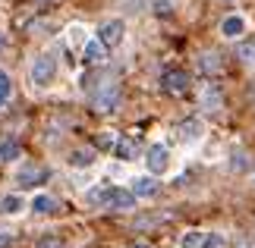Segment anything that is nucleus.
<instances>
[{
    "mask_svg": "<svg viewBox=\"0 0 255 248\" xmlns=\"http://www.w3.org/2000/svg\"><path fill=\"white\" fill-rule=\"evenodd\" d=\"M54 76H57V63H54V57H38V60L32 63V73H28V79H32V85L35 88H47L54 82Z\"/></svg>",
    "mask_w": 255,
    "mask_h": 248,
    "instance_id": "obj_1",
    "label": "nucleus"
},
{
    "mask_svg": "<svg viewBox=\"0 0 255 248\" xmlns=\"http://www.w3.org/2000/svg\"><path fill=\"white\" fill-rule=\"evenodd\" d=\"M117 104H120V85H114V82L101 85V91L92 94V107L98 113H111Z\"/></svg>",
    "mask_w": 255,
    "mask_h": 248,
    "instance_id": "obj_2",
    "label": "nucleus"
},
{
    "mask_svg": "<svg viewBox=\"0 0 255 248\" xmlns=\"http://www.w3.org/2000/svg\"><path fill=\"white\" fill-rule=\"evenodd\" d=\"M145 164H148V173H151V176L167 173V166H170V151H167L164 145H151L148 151H145Z\"/></svg>",
    "mask_w": 255,
    "mask_h": 248,
    "instance_id": "obj_3",
    "label": "nucleus"
},
{
    "mask_svg": "<svg viewBox=\"0 0 255 248\" xmlns=\"http://www.w3.org/2000/svg\"><path fill=\"white\" fill-rule=\"evenodd\" d=\"M101 201L111 207V211H129V207H135V195H132V188L129 192H126V188H107L101 195Z\"/></svg>",
    "mask_w": 255,
    "mask_h": 248,
    "instance_id": "obj_4",
    "label": "nucleus"
},
{
    "mask_svg": "<svg viewBox=\"0 0 255 248\" xmlns=\"http://www.w3.org/2000/svg\"><path fill=\"white\" fill-rule=\"evenodd\" d=\"M123 32H126L123 19H111V22H104L101 28H98V41H101L104 47H117L123 41Z\"/></svg>",
    "mask_w": 255,
    "mask_h": 248,
    "instance_id": "obj_5",
    "label": "nucleus"
},
{
    "mask_svg": "<svg viewBox=\"0 0 255 248\" xmlns=\"http://www.w3.org/2000/svg\"><path fill=\"white\" fill-rule=\"evenodd\" d=\"M221 35L230 38V41H233V38H243V35H246V19H243L240 13L224 16V19H221Z\"/></svg>",
    "mask_w": 255,
    "mask_h": 248,
    "instance_id": "obj_6",
    "label": "nucleus"
},
{
    "mask_svg": "<svg viewBox=\"0 0 255 248\" xmlns=\"http://www.w3.org/2000/svg\"><path fill=\"white\" fill-rule=\"evenodd\" d=\"M202 132H205V126L199 120H186L180 129H176V138H180L183 145H199L202 142Z\"/></svg>",
    "mask_w": 255,
    "mask_h": 248,
    "instance_id": "obj_7",
    "label": "nucleus"
},
{
    "mask_svg": "<svg viewBox=\"0 0 255 248\" xmlns=\"http://www.w3.org/2000/svg\"><path fill=\"white\" fill-rule=\"evenodd\" d=\"M164 88H167L170 94H186L189 91V76L180 73V69H170V73L164 76Z\"/></svg>",
    "mask_w": 255,
    "mask_h": 248,
    "instance_id": "obj_8",
    "label": "nucleus"
},
{
    "mask_svg": "<svg viewBox=\"0 0 255 248\" xmlns=\"http://www.w3.org/2000/svg\"><path fill=\"white\" fill-rule=\"evenodd\" d=\"M139 148H142V142L129 135V138H117L114 151H117V157H120V161H132V157L139 154Z\"/></svg>",
    "mask_w": 255,
    "mask_h": 248,
    "instance_id": "obj_9",
    "label": "nucleus"
},
{
    "mask_svg": "<svg viewBox=\"0 0 255 248\" xmlns=\"http://www.w3.org/2000/svg\"><path fill=\"white\" fill-rule=\"evenodd\" d=\"M104 51H107V47L98 41V38H92V41H85V44H82V60H85V63H92V66H98V63L104 60Z\"/></svg>",
    "mask_w": 255,
    "mask_h": 248,
    "instance_id": "obj_10",
    "label": "nucleus"
},
{
    "mask_svg": "<svg viewBox=\"0 0 255 248\" xmlns=\"http://www.w3.org/2000/svg\"><path fill=\"white\" fill-rule=\"evenodd\" d=\"M70 166H76V170L95 166V148H76V151L70 154Z\"/></svg>",
    "mask_w": 255,
    "mask_h": 248,
    "instance_id": "obj_11",
    "label": "nucleus"
},
{
    "mask_svg": "<svg viewBox=\"0 0 255 248\" xmlns=\"http://www.w3.org/2000/svg\"><path fill=\"white\" fill-rule=\"evenodd\" d=\"M132 195H135V198H151V195H158V182H154V176H139V179H132Z\"/></svg>",
    "mask_w": 255,
    "mask_h": 248,
    "instance_id": "obj_12",
    "label": "nucleus"
},
{
    "mask_svg": "<svg viewBox=\"0 0 255 248\" xmlns=\"http://www.w3.org/2000/svg\"><path fill=\"white\" fill-rule=\"evenodd\" d=\"M22 207H25L22 195H6L3 201H0V217H19V214H22Z\"/></svg>",
    "mask_w": 255,
    "mask_h": 248,
    "instance_id": "obj_13",
    "label": "nucleus"
},
{
    "mask_svg": "<svg viewBox=\"0 0 255 248\" xmlns=\"http://www.w3.org/2000/svg\"><path fill=\"white\" fill-rule=\"evenodd\" d=\"M22 154V148H19L16 138H3L0 142V164H9V161H16V157Z\"/></svg>",
    "mask_w": 255,
    "mask_h": 248,
    "instance_id": "obj_14",
    "label": "nucleus"
},
{
    "mask_svg": "<svg viewBox=\"0 0 255 248\" xmlns=\"http://www.w3.org/2000/svg\"><path fill=\"white\" fill-rule=\"evenodd\" d=\"M54 207H57V201H54L51 195H35V198H32V211H35V214H51Z\"/></svg>",
    "mask_w": 255,
    "mask_h": 248,
    "instance_id": "obj_15",
    "label": "nucleus"
},
{
    "mask_svg": "<svg viewBox=\"0 0 255 248\" xmlns=\"http://www.w3.org/2000/svg\"><path fill=\"white\" fill-rule=\"evenodd\" d=\"M44 176H47V173L41 170V166H25V170L19 173V182H22V185H32V182H41Z\"/></svg>",
    "mask_w": 255,
    "mask_h": 248,
    "instance_id": "obj_16",
    "label": "nucleus"
},
{
    "mask_svg": "<svg viewBox=\"0 0 255 248\" xmlns=\"http://www.w3.org/2000/svg\"><path fill=\"white\" fill-rule=\"evenodd\" d=\"M9 94H13V79H9V73L0 69V107L9 101Z\"/></svg>",
    "mask_w": 255,
    "mask_h": 248,
    "instance_id": "obj_17",
    "label": "nucleus"
},
{
    "mask_svg": "<svg viewBox=\"0 0 255 248\" xmlns=\"http://www.w3.org/2000/svg\"><path fill=\"white\" fill-rule=\"evenodd\" d=\"M199 248H227V239H224L221 233H208V236H202Z\"/></svg>",
    "mask_w": 255,
    "mask_h": 248,
    "instance_id": "obj_18",
    "label": "nucleus"
},
{
    "mask_svg": "<svg viewBox=\"0 0 255 248\" xmlns=\"http://www.w3.org/2000/svg\"><path fill=\"white\" fill-rule=\"evenodd\" d=\"M117 138H120L117 132H101V135L95 138V145H98V148H104V151H111V148L117 145Z\"/></svg>",
    "mask_w": 255,
    "mask_h": 248,
    "instance_id": "obj_19",
    "label": "nucleus"
},
{
    "mask_svg": "<svg viewBox=\"0 0 255 248\" xmlns=\"http://www.w3.org/2000/svg\"><path fill=\"white\" fill-rule=\"evenodd\" d=\"M202 101H205V107H214V110H218L221 107V94H218V88H205V94H202Z\"/></svg>",
    "mask_w": 255,
    "mask_h": 248,
    "instance_id": "obj_20",
    "label": "nucleus"
},
{
    "mask_svg": "<svg viewBox=\"0 0 255 248\" xmlns=\"http://www.w3.org/2000/svg\"><path fill=\"white\" fill-rule=\"evenodd\" d=\"M205 73H218L221 63H218V54H202V63H199Z\"/></svg>",
    "mask_w": 255,
    "mask_h": 248,
    "instance_id": "obj_21",
    "label": "nucleus"
},
{
    "mask_svg": "<svg viewBox=\"0 0 255 248\" xmlns=\"http://www.w3.org/2000/svg\"><path fill=\"white\" fill-rule=\"evenodd\" d=\"M202 236H205V233H195V230H192V233H186L183 239H180V245H183V248H199V245H202Z\"/></svg>",
    "mask_w": 255,
    "mask_h": 248,
    "instance_id": "obj_22",
    "label": "nucleus"
},
{
    "mask_svg": "<svg viewBox=\"0 0 255 248\" xmlns=\"http://www.w3.org/2000/svg\"><path fill=\"white\" fill-rule=\"evenodd\" d=\"M35 248H63V239L60 236H47V239H41Z\"/></svg>",
    "mask_w": 255,
    "mask_h": 248,
    "instance_id": "obj_23",
    "label": "nucleus"
},
{
    "mask_svg": "<svg viewBox=\"0 0 255 248\" xmlns=\"http://www.w3.org/2000/svg\"><path fill=\"white\" fill-rule=\"evenodd\" d=\"M70 44H73V47L85 44V38H82V28H79V25H73V28H70Z\"/></svg>",
    "mask_w": 255,
    "mask_h": 248,
    "instance_id": "obj_24",
    "label": "nucleus"
},
{
    "mask_svg": "<svg viewBox=\"0 0 255 248\" xmlns=\"http://www.w3.org/2000/svg\"><path fill=\"white\" fill-rule=\"evenodd\" d=\"M151 9H154L158 16H170V3H167V0H154Z\"/></svg>",
    "mask_w": 255,
    "mask_h": 248,
    "instance_id": "obj_25",
    "label": "nucleus"
},
{
    "mask_svg": "<svg viewBox=\"0 0 255 248\" xmlns=\"http://www.w3.org/2000/svg\"><path fill=\"white\" fill-rule=\"evenodd\" d=\"M0 248H9V236H3V233H0Z\"/></svg>",
    "mask_w": 255,
    "mask_h": 248,
    "instance_id": "obj_26",
    "label": "nucleus"
},
{
    "mask_svg": "<svg viewBox=\"0 0 255 248\" xmlns=\"http://www.w3.org/2000/svg\"><path fill=\"white\" fill-rule=\"evenodd\" d=\"M135 248H148V245H135Z\"/></svg>",
    "mask_w": 255,
    "mask_h": 248,
    "instance_id": "obj_27",
    "label": "nucleus"
},
{
    "mask_svg": "<svg viewBox=\"0 0 255 248\" xmlns=\"http://www.w3.org/2000/svg\"><path fill=\"white\" fill-rule=\"evenodd\" d=\"M0 47H3V41H0Z\"/></svg>",
    "mask_w": 255,
    "mask_h": 248,
    "instance_id": "obj_28",
    "label": "nucleus"
}]
</instances>
